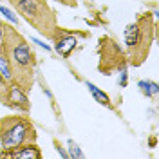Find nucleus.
Listing matches in <instances>:
<instances>
[{
	"mask_svg": "<svg viewBox=\"0 0 159 159\" xmlns=\"http://www.w3.org/2000/svg\"><path fill=\"white\" fill-rule=\"evenodd\" d=\"M69 157H83V152L78 148L74 141H69Z\"/></svg>",
	"mask_w": 159,
	"mask_h": 159,
	"instance_id": "14",
	"label": "nucleus"
},
{
	"mask_svg": "<svg viewBox=\"0 0 159 159\" xmlns=\"http://www.w3.org/2000/svg\"><path fill=\"white\" fill-rule=\"evenodd\" d=\"M7 87H9V81H7V80L4 78L2 74H0V105H4V101H6Z\"/></svg>",
	"mask_w": 159,
	"mask_h": 159,
	"instance_id": "12",
	"label": "nucleus"
},
{
	"mask_svg": "<svg viewBox=\"0 0 159 159\" xmlns=\"http://www.w3.org/2000/svg\"><path fill=\"white\" fill-rule=\"evenodd\" d=\"M52 145H54V148H56V152H58V154L61 156V157H65V159L69 157V152H67V150H65L63 147H61V143H60V141H58L56 138L52 139Z\"/></svg>",
	"mask_w": 159,
	"mask_h": 159,
	"instance_id": "16",
	"label": "nucleus"
},
{
	"mask_svg": "<svg viewBox=\"0 0 159 159\" xmlns=\"http://www.w3.org/2000/svg\"><path fill=\"white\" fill-rule=\"evenodd\" d=\"M2 54L6 56L9 63L11 83L18 85L25 92H31V89L36 83L38 58H36V52L29 43V40L11 24H7V29H6Z\"/></svg>",
	"mask_w": 159,
	"mask_h": 159,
	"instance_id": "1",
	"label": "nucleus"
},
{
	"mask_svg": "<svg viewBox=\"0 0 159 159\" xmlns=\"http://www.w3.org/2000/svg\"><path fill=\"white\" fill-rule=\"evenodd\" d=\"M52 2H58L61 6H67V7H76L78 6V0H52Z\"/></svg>",
	"mask_w": 159,
	"mask_h": 159,
	"instance_id": "17",
	"label": "nucleus"
},
{
	"mask_svg": "<svg viewBox=\"0 0 159 159\" xmlns=\"http://www.w3.org/2000/svg\"><path fill=\"white\" fill-rule=\"evenodd\" d=\"M87 89H89V92L94 96V99L98 101L99 105H103V107H107L109 110H114V112H118V109L112 105V101H110V98H109V94L107 92H103L101 89H98L94 83H90V81H87Z\"/></svg>",
	"mask_w": 159,
	"mask_h": 159,
	"instance_id": "9",
	"label": "nucleus"
},
{
	"mask_svg": "<svg viewBox=\"0 0 159 159\" xmlns=\"http://www.w3.org/2000/svg\"><path fill=\"white\" fill-rule=\"evenodd\" d=\"M31 43H36V45H40V47H43L45 51H51V49H52L51 45H45V42H42V40H38V38H31Z\"/></svg>",
	"mask_w": 159,
	"mask_h": 159,
	"instance_id": "18",
	"label": "nucleus"
},
{
	"mask_svg": "<svg viewBox=\"0 0 159 159\" xmlns=\"http://www.w3.org/2000/svg\"><path fill=\"white\" fill-rule=\"evenodd\" d=\"M36 138L38 132L29 112H15L0 118V148H15L24 143H33Z\"/></svg>",
	"mask_w": 159,
	"mask_h": 159,
	"instance_id": "4",
	"label": "nucleus"
},
{
	"mask_svg": "<svg viewBox=\"0 0 159 159\" xmlns=\"http://www.w3.org/2000/svg\"><path fill=\"white\" fill-rule=\"evenodd\" d=\"M138 89L141 90V94H143V96H147V98H150V99L157 98L159 85L154 81V80H139V81H138Z\"/></svg>",
	"mask_w": 159,
	"mask_h": 159,
	"instance_id": "10",
	"label": "nucleus"
},
{
	"mask_svg": "<svg viewBox=\"0 0 159 159\" xmlns=\"http://www.w3.org/2000/svg\"><path fill=\"white\" fill-rule=\"evenodd\" d=\"M38 34L51 40L58 25V15L47 0H6Z\"/></svg>",
	"mask_w": 159,
	"mask_h": 159,
	"instance_id": "3",
	"label": "nucleus"
},
{
	"mask_svg": "<svg viewBox=\"0 0 159 159\" xmlns=\"http://www.w3.org/2000/svg\"><path fill=\"white\" fill-rule=\"evenodd\" d=\"M4 107L13 109L16 112H31V101L27 98V92L22 90L18 85L9 83L7 87V94H6V101H4Z\"/></svg>",
	"mask_w": 159,
	"mask_h": 159,
	"instance_id": "7",
	"label": "nucleus"
},
{
	"mask_svg": "<svg viewBox=\"0 0 159 159\" xmlns=\"http://www.w3.org/2000/svg\"><path fill=\"white\" fill-rule=\"evenodd\" d=\"M6 29H7V22L0 18V52L4 49V40H6Z\"/></svg>",
	"mask_w": 159,
	"mask_h": 159,
	"instance_id": "15",
	"label": "nucleus"
},
{
	"mask_svg": "<svg viewBox=\"0 0 159 159\" xmlns=\"http://www.w3.org/2000/svg\"><path fill=\"white\" fill-rule=\"evenodd\" d=\"M157 11L139 13L136 20L125 27V52L129 67H141L150 56L152 45L157 36Z\"/></svg>",
	"mask_w": 159,
	"mask_h": 159,
	"instance_id": "2",
	"label": "nucleus"
},
{
	"mask_svg": "<svg viewBox=\"0 0 159 159\" xmlns=\"http://www.w3.org/2000/svg\"><path fill=\"white\" fill-rule=\"evenodd\" d=\"M78 38H90L89 31H78V29H67L56 25L54 34L51 42L54 43V51L56 54H60L63 60H69L70 54L74 52V49L78 47Z\"/></svg>",
	"mask_w": 159,
	"mask_h": 159,
	"instance_id": "6",
	"label": "nucleus"
},
{
	"mask_svg": "<svg viewBox=\"0 0 159 159\" xmlns=\"http://www.w3.org/2000/svg\"><path fill=\"white\" fill-rule=\"evenodd\" d=\"M98 69L99 74L103 76H112V74H119L123 70H129V58L125 47L114 38L112 34H103L98 38Z\"/></svg>",
	"mask_w": 159,
	"mask_h": 159,
	"instance_id": "5",
	"label": "nucleus"
},
{
	"mask_svg": "<svg viewBox=\"0 0 159 159\" xmlns=\"http://www.w3.org/2000/svg\"><path fill=\"white\" fill-rule=\"evenodd\" d=\"M0 13H2V15H4V16H6L7 20H11L13 24H16V25H18V16H16V15H15V13H13L11 9H7V7H4L2 4H0Z\"/></svg>",
	"mask_w": 159,
	"mask_h": 159,
	"instance_id": "13",
	"label": "nucleus"
},
{
	"mask_svg": "<svg viewBox=\"0 0 159 159\" xmlns=\"http://www.w3.org/2000/svg\"><path fill=\"white\" fill-rule=\"evenodd\" d=\"M0 74L4 76V78L7 80L11 83V69H9V63H7V60H6V56L0 52Z\"/></svg>",
	"mask_w": 159,
	"mask_h": 159,
	"instance_id": "11",
	"label": "nucleus"
},
{
	"mask_svg": "<svg viewBox=\"0 0 159 159\" xmlns=\"http://www.w3.org/2000/svg\"><path fill=\"white\" fill-rule=\"evenodd\" d=\"M0 157L6 159H42V148L36 145V141L33 143H24L15 148H0Z\"/></svg>",
	"mask_w": 159,
	"mask_h": 159,
	"instance_id": "8",
	"label": "nucleus"
}]
</instances>
